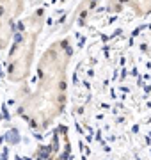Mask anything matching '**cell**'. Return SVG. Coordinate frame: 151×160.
Listing matches in <instances>:
<instances>
[{
  "label": "cell",
  "mask_w": 151,
  "mask_h": 160,
  "mask_svg": "<svg viewBox=\"0 0 151 160\" xmlns=\"http://www.w3.org/2000/svg\"><path fill=\"white\" fill-rule=\"evenodd\" d=\"M71 46L59 39L48 46L37 64L34 91H27L18 105V112L34 130H43L62 114L68 91V66Z\"/></svg>",
  "instance_id": "1"
},
{
  "label": "cell",
  "mask_w": 151,
  "mask_h": 160,
  "mask_svg": "<svg viewBox=\"0 0 151 160\" xmlns=\"http://www.w3.org/2000/svg\"><path fill=\"white\" fill-rule=\"evenodd\" d=\"M43 22H45V11L36 9L18 25L20 30H18L16 41L12 43L9 59H7V78L14 84L23 82L29 77L37 38L43 30Z\"/></svg>",
  "instance_id": "2"
},
{
  "label": "cell",
  "mask_w": 151,
  "mask_h": 160,
  "mask_svg": "<svg viewBox=\"0 0 151 160\" xmlns=\"http://www.w3.org/2000/svg\"><path fill=\"white\" fill-rule=\"evenodd\" d=\"M25 0H0V50L14 36V20L23 11Z\"/></svg>",
  "instance_id": "3"
},
{
  "label": "cell",
  "mask_w": 151,
  "mask_h": 160,
  "mask_svg": "<svg viewBox=\"0 0 151 160\" xmlns=\"http://www.w3.org/2000/svg\"><path fill=\"white\" fill-rule=\"evenodd\" d=\"M45 151H50V155H39V160H66L68 151H70V144H68V135H66V128L61 126L59 132L53 133V139L48 148H43Z\"/></svg>",
  "instance_id": "4"
},
{
  "label": "cell",
  "mask_w": 151,
  "mask_h": 160,
  "mask_svg": "<svg viewBox=\"0 0 151 160\" xmlns=\"http://www.w3.org/2000/svg\"><path fill=\"white\" fill-rule=\"evenodd\" d=\"M109 9L114 12L130 9L137 16H146L151 14V0H109Z\"/></svg>",
  "instance_id": "5"
},
{
  "label": "cell",
  "mask_w": 151,
  "mask_h": 160,
  "mask_svg": "<svg viewBox=\"0 0 151 160\" xmlns=\"http://www.w3.org/2000/svg\"><path fill=\"white\" fill-rule=\"evenodd\" d=\"M39 2H43V0H32V4H39Z\"/></svg>",
  "instance_id": "6"
}]
</instances>
